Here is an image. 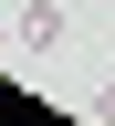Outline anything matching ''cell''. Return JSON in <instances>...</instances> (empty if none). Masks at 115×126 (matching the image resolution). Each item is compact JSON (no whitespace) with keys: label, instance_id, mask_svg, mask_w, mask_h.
<instances>
[{"label":"cell","instance_id":"cell-1","mask_svg":"<svg viewBox=\"0 0 115 126\" xmlns=\"http://www.w3.org/2000/svg\"><path fill=\"white\" fill-rule=\"evenodd\" d=\"M11 42H21V53H52L63 42V11L52 0H21V32H11Z\"/></svg>","mask_w":115,"mask_h":126},{"label":"cell","instance_id":"cell-2","mask_svg":"<svg viewBox=\"0 0 115 126\" xmlns=\"http://www.w3.org/2000/svg\"><path fill=\"white\" fill-rule=\"evenodd\" d=\"M94 126H115V74H105V84H94Z\"/></svg>","mask_w":115,"mask_h":126}]
</instances>
